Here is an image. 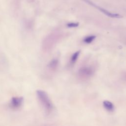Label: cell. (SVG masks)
<instances>
[{"label": "cell", "mask_w": 126, "mask_h": 126, "mask_svg": "<svg viewBox=\"0 0 126 126\" xmlns=\"http://www.w3.org/2000/svg\"><path fill=\"white\" fill-rule=\"evenodd\" d=\"M80 51H76V52H75L71 56V59H70V63H71L73 64L74 63H75L76 62V61H77L78 58V56L80 54Z\"/></svg>", "instance_id": "8"}, {"label": "cell", "mask_w": 126, "mask_h": 126, "mask_svg": "<svg viewBox=\"0 0 126 126\" xmlns=\"http://www.w3.org/2000/svg\"><path fill=\"white\" fill-rule=\"evenodd\" d=\"M79 25L78 23H74V22H71L67 24V26L69 28H75L78 27Z\"/></svg>", "instance_id": "10"}, {"label": "cell", "mask_w": 126, "mask_h": 126, "mask_svg": "<svg viewBox=\"0 0 126 126\" xmlns=\"http://www.w3.org/2000/svg\"><path fill=\"white\" fill-rule=\"evenodd\" d=\"M104 107L108 111L112 112L114 110V106L112 102L108 100H105L103 102Z\"/></svg>", "instance_id": "7"}, {"label": "cell", "mask_w": 126, "mask_h": 126, "mask_svg": "<svg viewBox=\"0 0 126 126\" xmlns=\"http://www.w3.org/2000/svg\"><path fill=\"white\" fill-rule=\"evenodd\" d=\"M36 94L38 99L44 111L49 114L53 111V105L47 94L43 90H37Z\"/></svg>", "instance_id": "1"}, {"label": "cell", "mask_w": 126, "mask_h": 126, "mask_svg": "<svg viewBox=\"0 0 126 126\" xmlns=\"http://www.w3.org/2000/svg\"><path fill=\"white\" fill-rule=\"evenodd\" d=\"M94 69L92 66H84L79 69L78 74L80 78L87 79L90 78L94 73Z\"/></svg>", "instance_id": "2"}, {"label": "cell", "mask_w": 126, "mask_h": 126, "mask_svg": "<svg viewBox=\"0 0 126 126\" xmlns=\"http://www.w3.org/2000/svg\"><path fill=\"white\" fill-rule=\"evenodd\" d=\"M8 60L5 55L0 52V71H6L8 67Z\"/></svg>", "instance_id": "4"}, {"label": "cell", "mask_w": 126, "mask_h": 126, "mask_svg": "<svg viewBox=\"0 0 126 126\" xmlns=\"http://www.w3.org/2000/svg\"><path fill=\"white\" fill-rule=\"evenodd\" d=\"M59 61L57 59H53L47 65L48 68L51 70H55L58 66Z\"/></svg>", "instance_id": "6"}, {"label": "cell", "mask_w": 126, "mask_h": 126, "mask_svg": "<svg viewBox=\"0 0 126 126\" xmlns=\"http://www.w3.org/2000/svg\"><path fill=\"white\" fill-rule=\"evenodd\" d=\"M89 3L92 4V5L95 6L96 8H97L99 10H100L101 12H102L103 13H104V14H105L106 15H107V16H109L110 17H112V18H121L122 17V16L118 13H112V12H110L108 11H107V10L104 9V8H102L101 7H98L97 6H96V5L94 4V3L91 2H89Z\"/></svg>", "instance_id": "5"}, {"label": "cell", "mask_w": 126, "mask_h": 126, "mask_svg": "<svg viewBox=\"0 0 126 126\" xmlns=\"http://www.w3.org/2000/svg\"><path fill=\"white\" fill-rule=\"evenodd\" d=\"M95 38V35H90V36L86 37L83 39V41L87 44H89V43H91L93 41H94Z\"/></svg>", "instance_id": "9"}, {"label": "cell", "mask_w": 126, "mask_h": 126, "mask_svg": "<svg viewBox=\"0 0 126 126\" xmlns=\"http://www.w3.org/2000/svg\"><path fill=\"white\" fill-rule=\"evenodd\" d=\"M24 99L21 96H15L11 98L9 106L12 109H18L22 105Z\"/></svg>", "instance_id": "3"}]
</instances>
